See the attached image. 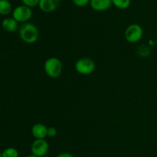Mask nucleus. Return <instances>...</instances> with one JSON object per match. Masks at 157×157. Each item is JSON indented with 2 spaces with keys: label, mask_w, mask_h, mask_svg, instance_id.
Listing matches in <instances>:
<instances>
[{
  "label": "nucleus",
  "mask_w": 157,
  "mask_h": 157,
  "mask_svg": "<svg viewBox=\"0 0 157 157\" xmlns=\"http://www.w3.org/2000/svg\"><path fill=\"white\" fill-rule=\"evenodd\" d=\"M19 37L23 42L26 44H34L39 38V31L34 24L26 22L21 25L18 30Z\"/></svg>",
  "instance_id": "1"
},
{
  "label": "nucleus",
  "mask_w": 157,
  "mask_h": 157,
  "mask_svg": "<svg viewBox=\"0 0 157 157\" xmlns=\"http://www.w3.org/2000/svg\"><path fill=\"white\" fill-rule=\"evenodd\" d=\"M63 65L61 60L52 57L48 58L44 64V70L46 75L51 78H57L62 73Z\"/></svg>",
  "instance_id": "2"
},
{
  "label": "nucleus",
  "mask_w": 157,
  "mask_h": 157,
  "mask_svg": "<svg viewBox=\"0 0 157 157\" xmlns=\"http://www.w3.org/2000/svg\"><path fill=\"white\" fill-rule=\"evenodd\" d=\"M75 70L82 75H91L95 70V63L90 58H81L75 63Z\"/></svg>",
  "instance_id": "3"
},
{
  "label": "nucleus",
  "mask_w": 157,
  "mask_h": 157,
  "mask_svg": "<svg viewBox=\"0 0 157 157\" xmlns=\"http://www.w3.org/2000/svg\"><path fill=\"white\" fill-rule=\"evenodd\" d=\"M144 35L143 28L138 24H131L126 29L124 36L129 43H136L140 41Z\"/></svg>",
  "instance_id": "4"
},
{
  "label": "nucleus",
  "mask_w": 157,
  "mask_h": 157,
  "mask_svg": "<svg viewBox=\"0 0 157 157\" xmlns=\"http://www.w3.org/2000/svg\"><path fill=\"white\" fill-rule=\"evenodd\" d=\"M32 17V10L30 7L25 6H17L12 11V18L18 22L26 23Z\"/></svg>",
  "instance_id": "5"
},
{
  "label": "nucleus",
  "mask_w": 157,
  "mask_h": 157,
  "mask_svg": "<svg viewBox=\"0 0 157 157\" xmlns=\"http://www.w3.org/2000/svg\"><path fill=\"white\" fill-rule=\"evenodd\" d=\"M49 150V145L47 140H35L31 146L32 154L37 157H44L47 155Z\"/></svg>",
  "instance_id": "6"
},
{
  "label": "nucleus",
  "mask_w": 157,
  "mask_h": 157,
  "mask_svg": "<svg viewBox=\"0 0 157 157\" xmlns=\"http://www.w3.org/2000/svg\"><path fill=\"white\" fill-rule=\"evenodd\" d=\"M31 132L35 140H43L48 136V127L41 123H38L33 125Z\"/></svg>",
  "instance_id": "7"
},
{
  "label": "nucleus",
  "mask_w": 157,
  "mask_h": 157,
  "mask_svg": "<svg viewBox=\"0 0 157 157\" xmlns=\"http://www.w3.org/2000/svg\"><path fill=\"white\" fill-rule=\"evenodd\" d=\"M61 0H40V9L44 12H52L56 10L59 6Z\"/></svg>",
  "instance_id": "8"
},
{
  "label": "nucleus",
  "mask_w": 157,
  "mask_h": 157,
  "mask_svg": "<svg viewBox=\"0 0 157 157\" xmlns=\"http://www.w3.org/2000/svg\"><path fill=\"white\" fill-rule=\"evenodd\" d=\"M112 0H90V7L97 12L107 11L111 7Z\"/></svg>",
  "instance_id": "9"
},
{
  "label": "nucleus",
  "mask_w": 157,
  "mask_h": 157,
  "mask_svg": "<svg viewBox=\"0 0 157 157\" xmlns=\"http://www.w3.org/2000/svg\"><path fill=\"white\" fill-rule=\"evenodd\" d=\"M18 23L14 18H6L2 21V28L6 32L12 33L18 29Z\"/></svg>",
  "instance_id": "10"
},
{
  "label": "nucleus",
  "mask_w": 157,
  "mask_h": 157,
  "mask_svg": "<svg viewBox=\"0 0 157 157\" xmlns=\"http://www.w3.org/2000/svg\"><path fill=\"white\" fill-rule=\"evenodd\" d=\"M12 12V5L9 0H0V14L7 15Z\"/></svg>",
  "instance_id": "11"
},
{
  "label": "nucleus",
  "mask_w": 157,
  "mask_h": 157,
  "mask_svg": "<svg viewBox=\"0 0 157 157\" xmlns=\"http://www.w3.org/2000/svg\"><path fill=\"white\" fill-rule=\"evenodd\" d=\"M19 153L14 147H8L5 149L1 153V157H18Z\"/></svg>",
  "instance_id": "12"
},
{
  "label": "nucleus",
  "mask_w": 157,
  "mask_h": 157,
  "mask_svg": "<svg viewBox=\"0 0 157 157\" xmlns=\"http://www.w3.org/2000/svg\"><path fill=\"white\" fill-rule=\"evenodd\" d=\"M131 0H112V3L115 7L120 9H126L130 6Z\"/></svg>",
  "instance_id": "13"
},
{
  "label": "nucleus",
  "mask_w": 157,
  "mask_h": 157,
  "mask_svg": "<svg viewBox=\"0 0 157 157\" xmlns=\"http://www.w3.org/2000/svg\"><path fill=\"white\" fill-rule=\"evenodd\" d=\"M40 0H21L23 4L28 7L33 8L36 6H38Z\"/></svg>",
  "instance_id": "14"
},
{
  "label": "nucleus",
  "mask_w": 157,
  "mask_h": 157,
  "mask_svg": "<svg viewBox=\"0 0 157 157\" xmlns=\"http://www.w3.org/2000/svg\"><path fill=\"white\" fill-rule=\"evenodd\" d=\"M72 2L78 7H84L90 3V0H72Z\"/></svg>",
  "instance_id": "15"
},
{
  "label": "nucleus",
  "mask_w": 157,
  "mask_h": 157,
  "mask_svg": "<svg viewBox=\"0 0 157 157\" xmlns=\"http://www.w3.org/2000/svg\"><path fill=\"white\" fill-rule=\"evenodd\" d=\"M57 133H58V131H57L55 127H48V137H55L57 135Z\"/></svg>",
  "instance_id": "16"
},
{
  "label": "nucleus",
  "mask_w": 157,
  "mask_h": 157,
  "mask_svg": "<svg viewBox=\"0 0 157 157\" xmlns=\"http://www.w3.org/2000/svg\"><path fill=\"white\" fill-rule=\"evenodd\" d=\"M57 157H75V156L69 153H60V154H58Z\"/></svg>",
  "instance_id": "17"
},
{
  "label": "nucleus",
  "mask_w": 157,
  "mask_h": 157,
  "mask_svg": "<svg viewBox=\"0 0 157 157\" xmlns=\"http://www.w3.org/2000/svg\"><path fill=\"white\" fill-rule=\"evenodd\" d=\"M27 157H37V156H35V155H33V154H31V155H29Z\"/></svg>",
  "instance_id": "18"
},
{
  "label": "nucleus",
  "mask_w": 157,
  "mask_h": 157,
  "mask_svg": "<svg viewBox=\"0 0 157 157\" xmlns=\"http://www.w3.org/2000/svg\"><path fill=\"white\" fill-rule=\"evenodd\" d=\"M44 157H48V156H44Z\"/></svg>",
  "instance_id": "19"
}]
</instances>
